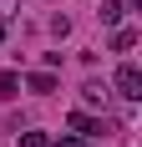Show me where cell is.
<instances>
[{
  "label": "cell",
  "mask_w": 142,
  "mask_h": 147,
  "mask_svg": "<svg viewBox=\"0 0 142 147\" xmlns=\"http://www.w3.org/2000/svg\"><path fill=\"white\" fill-rule=\"evenodd\" d=\"M81 102H86V107H101V102H107V91H101V86H86V91H81Z\"/></svg>",
  "instance_id": "cell-8"
},
{
  "label": "cell",
  "mask_w": 142,
  "mask_h": 147,
  "mask_svg": "<svg viewBox=\"0 0 142 147\" xmlns=\"http://www.w3.org/2000/svg\"><path fill=\"white\" fill-rule=\"evenodd\" d=\"M15 91H20V76H15V71H0V96H15Z\"/></svg>",
  "instance_id": "cell-6"
},
{
  "label": "cell",
  "mask_w": 142,
  "mask_h": 147,
  "mask_svg": "<svg viewBox=\"0 0 142 147\" xmlns=\"http://www.w3.org/2000/svg\"><path fill=\"white\" fill-rule=\"evenodd\" d=\"M112 86H117V96L137 102V96H142V71L132 66V61H122V66H117V76H112Z\"/></svg>",
  "instance_id": "cell-1"
},
{
  "label": "cell",
  "mask_w": 142,
  "mask_h": 147,
  "mask_svg": "<svg viewBox=\"0 0 142 147\" xmlns=\"http://www.w3.org/2000/svg\"><path fill=\"white\" fill-rule=\"evenodd\" d=\"M56 147H86V137H76V132H71V137H61Z\"/></svg>",
  "instance_id": "cell-10"
},
{
  "label": "cell",
  "mask_w": 142,
  "mask_h": 147,
  "mask_svg": "<svg viewBox=\"0 0 142 147\" xmlns=\"http://www.w3.org/2000/svg\"><path fill=\"white\" fill-rule=\"evenodd\" d=\"M66 127H71L76 137H101V132H107V122L86 117V112H71V117H66Z\"/></svg>",
  "instance_id": "cell-2"
},
{
  "label": "cell",
  "mask_w": 142,
  "mask_h": 147,
  "mask_svg": "<svg viewBox=\"0 0 142 147\" xmlns=\"http://www.w3.org/2000/svg\"><path fill=\"white\" fill-rule=\"evenodd\" d=\"M26 86L36 91V96H51V91H56V71H36V76H26Z\"/></svg>",
  "instance_id": "cell-3"
},
{
  "label": "cell",
  "mask_w": 142,
  "mask_h": 147,
  "mask_svg": "<svg viewBox=\"0 0 142 147\" xmlns=\"http://www.w3.org/2000/svg\"><path fill=\"white\" fill-rule=\"evenodd\" d=\"M0 46H5V20H0Z\"/></svg>",
  "instance_id": "cell-11"
},
{
  "label": "cell",
  "mask_w": 142,
  "mask_h": 147,
  "mask_svg": "<svg viewBox=\"0 0 142 147\" xmlns=\"http://www.w3.org/2000/svg\"><path fill=\"white\" fill-rule=\"evenodd\" d=\"M101 20H107V26H122V15H127V0H101Z\"/></svg>",
  "instance_id": "cell-4"
},
{
  "label": "cell",
  "mask_w": 142,
  "mask_h": 147,
  "mask_svg": "<svg viewBox=\"0 0 142 147\" xmlns=\"http://www.w3.org/2000/svg\"><path fill=\"white\" fill-rule=\"evenodd\" d=\"M20 147H51V137L46 132H20Z\"/></svg>",
  "instance_id": "cell-7"
},
{
  "label": "cell",
  "mask_w": 142,
  "mask_h": 147,
  "mask_svg": "<svg viewBox=\"0 0 142 147\" xmlns=\"http://www.w3.org/2000/svg\"><path fill=\"white\" fill-rule=\"evenodd\" d=\"M132 46H137V30H132V26H117L112 30V51H132Z\"/></svg>",
  "instance_id": "cell-5"
},
{
  "label": "cell",
  "mask_w": 142,
  "mask_h": 147,
  "mask_svg": "<svg viewBox=\"0 0 142 147\" xmlns=\"http://www.w3.org/2000/svg\"><path fill=\"white\" fill-rule=\"evenodd\" d=\"M20 15V0H0V20H15Z\"/></svg>",
  "instance_id": "cell-9"
}]
</instances>
